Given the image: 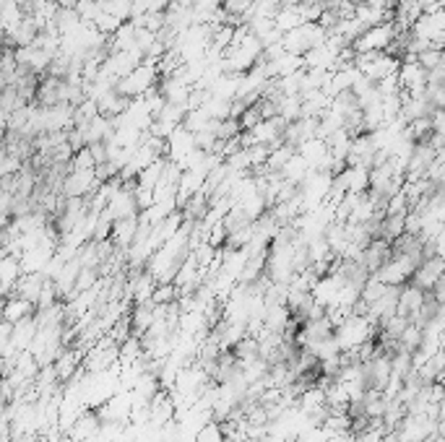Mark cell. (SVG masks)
Listing matches in <instances>:
<instances>
[{
    "instance_id": "cell-1",
    "label": "cell",
    "mask_w": 445,
    "mask_h": 442,
    "mask_svg": "<svg viewBox=\"0 0 445 442\" xmlns=\"http://www.w3.org/2000/svg\"><path fill=\"white\" fill-rule=\"evenodd\" d=\"M375 328L377 325L370 323L365 315H349L338 328H334V338H336L338 344V352H354L359 344L373 341Z\"/></svg>"
},
{
    "instance_id": "cell-2",
    "label": "cell",
    "mask_w": 445,
    "mask_h": 442,
    "mask_svg": "<svg viewBox=\"0 0 445 442\" xmlns=\"http://www.w3.org/2000/svg\"><path fill=\"white\" fill-rule=\"evenodd\" d=\"M157 86H159L157 65L143 60L141 65H136V68L130 70L125 79H120L118 84H115V91L125 99H136V97H143L146 91H151V88H157Z\"/></svg>"
},
{
    "instance_id": "cell-3",
    "label": "cell",
    "mask_w": 445,
    "mask_h": 442,
    "mask_svg": "<svg viewBox=\"0 0 445 442\" xmlns=\"http://www.w3.org/2000/svg\"><path fill=\"white\" fill-rule=\"evenodd\" d=\"M323 42H326V29L320 24H315V21H305V24H299L297 29L287 31L281 37V47L289 55H305L307 49L318 47Z\"/></svg>"
},
{
    "instance_id": "cell-4",
    "label": "cell",
    "mask_w": 445,
    "mask_h": 442,
    "mask_svg": "<svg viewBox=\"0 0 445 442\" xmlns=\"http://www.w3.org/2000/svg\"><path fill=\"white\" fill-rule=\"evenodd\" d=\"M440 429H443L440 419H432L427 413H406L393 432L398 442H425L427 437L440 434Z\"/></svg>"
},
{
    "instance_id": "cell-5",
    "label": "cell",
    "mask_w": 445,
    "mask_h": 442,
    "mask_svg": "<svg viewBox=\"0 0 445 442\" xmlns=\"http://www.w3.org/2000/svg\"><path fill=\"white\" fill-rule=\"evenodd\" d=\"M396 26L393 21H383L377 26H367L354 42H352V49L354 52H386V47L396 40Z\"/></svg>"
},
{
    "instance_id": "cell-6",
    "label": "cell",
    "mask_w": 445,
    "mask_h": 442,
    "mask_svg": "<svg viewBox=\"0 0 445 442\" xmlns=\"http://www.w3.org/2000/svg\"><path fill=\"white\" fill-rule=\"evenodd\" d=\"M99 185L102 182L97 180L94 169H84V172L70 169L60 182V193H63V198H89Z\"/></svg>"
},
{
    "instance_id": "cell-7",
    "label": "cell",
    "mask_w": 445,
    "mask_h": 442,
    "mask_svg": "<svg viewBox=\"0 0 445 442\" xmlns=\"http://www.w3.org/2000/svg\"><path fill=\"white\" fill-rule=\"evenodd\" d=\"M133 187H136V182H130V185L123 182V185L112 193L109 203L104 206V211H102L109 221H120V219H128V216H136V214H139L136 200H133Z\"/></svg>"
},
{
    "instance_id": "cell-8",
    "label": "cell",
    "mask_w": 445,
    "mask_h": 442,
    "mask_svg": "<svg viewBox=\"0 0 445 442\" xmlns=\"http://www.w3.org/2000/svg\"><path fill=\"white\" fill-rule=\"evenodd\" d=\"M398 86L401 91H406L409 97H425V86H427V70L416 63V60H404L398 70Z\"/></svg>"
},
{
    "instance_id": "cell-9",
    "label": "cell",
    "mask_w": 445,
    "mask_h": 442,
    "mask_svg": "<svg viewBox=\"0 0 445 442\" xmlns=\"http://www.w3.org/2000/svg\"><path fill=\"white\" fill-rule=\"evenodd\" d=\"M443 258H422V263L414 268V274H412V281H414V286H419L422 292H430L432 286H435L437 278H443Z\"/></svg>"
},
{
    "instance_id": "cell-10",
    "label": "cell",
    "mask_w": 445,
    "mask_h": 442,
    "mask_svg": "<svg viewBox=\"0 0 445 442\" xmlns=\"http://www.w3.org/2000/svg\"><path fill=\"white\" fill-rule=\"evenodd\" d=\"M425 299H427V292H422V289L414 284H404L401 292H398V299H396V315L412 320V317L419 313V307L425 305Z\"/></svg>"
},
{
    "instance_id": "cell-11",
    "label": "cell",
    "mask_w": 445,
    "mask_h": 442,
    "mask_svg": "<svg viewBox=\"0 0 445 442\" xmlns=\"http://www.w3.org/2000/svg\"><path fill=\"white\" fill-rule=\"evenodd\" d=\"M193 148H196V138H193V133H188V130L182 128V125H178V128L167 136V159L175 161V164H180Z\"/></svg>"
},
{
    "instance_id": "cell-12",
    "label": "cell",
    "mask_w": 445,
    "mask_h": 442,
    "mask_svg": "<svg viewBox=\"0 0 445 442\" xmlns=\"http://www.w3.org/2000/svg\"><path fill=\"white\" fill-rule=\"evenodd\" d=\"M37 336V320L34 315L19 320L16 325H10V336H8V346L10 352H29V344Z\"/></svg>"
},
{
    "instance_id": "cell-13",
    "label": "cell",
    "mask_w": 445,
    "mask_h": 442,
    "mask_svg": "<svg viewBox=\"0 0 445 442\" xmlns=\"http://www.w3.org/2000/svg\"><path fill=\"white\" fill-rule=\"evenodd\" d=\"M136 232H139V214L128 219H120V221H112V235H109V242H115L120 250H128L136 239Z\"/></svg>"
},
{
    "instance_id": "cell-14",
    "label": "cell",
    "mask_w": 445,
    "mask_h": 442,
    "mask_svg": "<svg viewBox=\"0 0 445 442\" xmlns=\"http://www.w3.org/2000/svg\"><path fill=\"white\" fill-rule=\"evenodd\" d=\"M99 424L102 422H99L97 411L91 413L89 409H86V411H81V416L73 422V427H70L68 432H65V437H68L70 442H86L91 434L99 429Z\"/></svg>"
},
{
    "instance_id": "cell-15",
    "label": "cell",
    "mask_w": 445,
    "mask_h": 442,
    "mask_svg": "<svg viewBox=\"0 0 445 442\" xmlns=\"http://www.w3.org/2000/svg\"><path fill=\"white\" fill-rule=\"evenodd\" d=\"M154 286H157V278L143 271V274H139V276H133V278H130L128 297H133V302H136V305H146L148 299H151Z\"/></svg>"
},
{
    "instance_id": "cell-16",
    "label": "cell",
    "mask_w": 445,
    "mask_h": 442,
    "mask_svg": "<svg viewBox=\"0 0 445 442\" xmlns=\"http://www.w3.org/2000/svg\"><path fill=\"white\" fill-rule=\"evenodd\" d=\"M31 313H34V305H31V302L21 299V297H13V299L3 302V307H0V320H6L8 325H16L19 320L29 317Z\"/></svg>"
},
{
    "instance_id": "cell-17",
    "label": "cell",
    "mask_w": 445,
    "mask_h": 442,
    "mask_svg": "<svg viewBox=\"0 0 445 442\" xmlns=\"http://www.w3.org/2000/svg\"><path fill=\"white\" fill-rule=\"evenodd\" d=\"M42 281H45L42 274H21L16 286H13V294L34 305V302H37V294H40V289H42Z\"/></svg>"
},
{
    "instance_id": "cell-18",
    "label": "cell",
    "mask_w": 445,
    "mask_h": 442,
    "mask_svg": "<svg viewBox=\"0 0 445 442\" xmlns=\"http://www.w3.org/2000/svg\"><path fill=\"white\" fill-rule=\"evenodd\" d=\"M289 320H292V313L287 310V305H271L266 307V315H263V328L271 333H284Z\"/></svg>"
},
{
    "instance_id": "cell-19",
    "label": "cell",
    "mask_w": 445,
    "mask_h": 442,
    "mask_svg": "<svg viewBox=\"0 0 445 442\" xmlns=\"http://www.w3.org/2000/svg\"><path fill=\"white\" fill-rule=\"evenodd\" d=\"M307 172H310V167H307V161L299 154L295 151V157L289 159L287 164L284 167L279 169V175H281V180L287 182V185H295V187H299V182L305 180L307 177Z\"/></svg>"
},
{
    "instance_id": "cell-20",
    "label": "cell",
    "mask_w": 445,
    "mask_h": 442,
    "mask_svg": "<svg viewBox=\"0 0 445 442\" xmlns=\"http://www.w3.org/2000/svg\"><path fill=\"white\" fill-rule=\"evenodd\" d=\"M164 167H167V157L157 159L154 164H148L146 169H141L139 175H136V185L146 187V190H154L159 182V177H162V172H164Z\"/></svg>"
},
{
    "instance_id": "cell-21",
    "label": "cell",
    "mask_w": 445,
    "mask_h": 442,
    "mask_svg": "<svg viewBox=\"0 0 445 442\" xmlns=\"http://www.w3.org/2000/svg\"><path fill=\"white\" fill-rule=\"evenodd\" d=\"M302 99L299 97H281L276 104V118H281L284 123H297V120L302 118Z\"/></svg>"
},
{
    "instance_id": "cell-22",
    "label": "cell",
    "mask_w": 445,
    "mask_h": 442,
    "mask_svg": "<svg viewBox=\"0 0 445 442\" xmlns=\"http://www.w3.org/2000/svg\"><path fill=\"white\" fill-rule=\"evenodd\" d=\"M157 390H162V385H159L157 380V374H151V372H143L136 380V385H133V390L130 393L136 395V398H143V401H151L154 395H157Z\"/></svg>"
},
{
    "instance_id": "cell-23",
    "label": "cell",
    "mask_w": 445,
    "mask_h": 442,
    "mask_svg": "<svg viewBox=\"0 0 445 442\" xmlns=\"http://www.w3.org/2000/svg\"><path fill=\"white\" fill-rule=\"evenodd\" d=\"M299 24H305L302 16H299V6H295V8H279V13L274 16V26H276L281 34L297 29Z\"/></svg>"
},
{
    "instance_id": "cell-24",
    "label": "cell",
    "mask_w": 445,
    "mask_h": 442,
    "mask_svg": "<svg viewBox=\"0 0 445 442\" xmlns=\"http://www.w3.org/2000/svg\"><path fill=\"white\" fill-rule=\"evenodd\" d=\"M102 6V13H109L118 21H130V13H133V0H99Z\"/></svg>"
},
{
    "instance_id": "cell-25",
    "label": "cell",
    "mask_w": 445,
    "mask_h": 442,
    "mask_svg": "<svg viewBox=\"0 0 445 442\" xmlns=\"http://www.w3.org/2000/svg\"><path fill=\"white\" fill-rule=\"evenodd\" d=\"M21 19H24V13H21L16 0H6V3H0V29L10 31Z\"/></svg>"
},
{
    "instance_id": "cell-26",
    "label": "cell",
    "mask_w": 445,
    "mask_h": 442,
    "mask_svg": "<svg viewBox=\"0 0 445 442\" xmlns=\"http://www.w3.org/2000/svg\"><path fill=\"white\" fill-rule=\"evenodd\" d=\"M180 125L188 130V133H201V130H206L208 125H211V118L203 112V107H196L185 112V118H182Z\"/></svg>"
},
{
    "instance_id": "cell-27",
    "label": "cell",
    "mask_w": 445,
    "mask_h": 442,
    "mask_svg": "<svg viewBox=\"0 0 445 442\" xmlns=\"http://www.w3.org/2000/svg\"><path fill=\"white\" fill-rule=\"evenodd\" d=\"M292 157H295V146H289V143H279L276 148H271V154H268L263 167L271 169V172H279V169L284 167Z\"/></svg>"
},
{
    "instance_id": "cell-28",
    "label": "cell",
    "mask_w": 445,
    "mask_h": 442,
    "mask_svg": "<svg viewBox=\"0 0 445 442\" xmlns=\"http://www.w3.org/2000/svg\"><path fill=\"white\" fill-rule=\"evenodd\" d=\"M203 112H206L211 120H229V112H232V102L229 99H219V97H208L203 104Z\"/></svg>"
},
{
    "instance_id": "cell-29",
    "label": "cell",
    "mask_w": 445,
    "mask_h": 442,
    "mask_svg": "<svg viewBox=\"0 0 445 442\" xmlns=\"http://www.w3.org/2000/svg\"><path fill=\"white\" fill-rule=\"evenodd\" d=\"M419 344H422V325L406 323V328L401 331V336H398V346H401L404 352L412 354L419 349Z\"/></svg>"
},
{
    "instance_id": "cell-30",
    "label": "cell",
    "mask_w": 445,
    "mask_h": 442,
    "mask_svg": "<svg viewBox=\"0 0 445 442\" xmlns=\"http://www.w3.org/2000/svg\"><path fill=\"white\" fill-rule=\"evenodd\" d=\"M178 299V286L175 284H157L154 286V292H151V305L154 307H164V305H172Z\"/></svg>"
},
{
    "instance_id": "cell-31",
    "label": "cell",
    "mask_w": 445,
    "mask_h": 442,
    "mask_svg": "<svg viewBox=\"0 0 445 442\" xmlns=\"http://www.w3.org/2000/svg\"><path fill=\"white\" fill-rule=\"evenodd\" d=\"M58 289H55V284L49 281V278H45L42 281V289H40V294H37V302H34V307L37 310H47V307L52 305H58Z\"/></svg>"
},
{
    "instance_id": "cell-32",
    "label": "cell",
    "mask_w": 445,
    "mask_h": 442,
    "mask_svg": "<svg viewBox=\"0 0 445 442\" xmlns=\"http://www.w3.org/2000/svg\"><path fill=\"white\" fill-rule=\"evenodd\" d=\"M169 6V0H133V16H141V13H164Z\"/></svg>"
},
{
    "instance_id": "cell-33",
    "label": "cell",
    "mask_w": 445,
    "mask_h": 442,
    "mask_svg": "<svg viewBox=\"0 0 445 442\" xmlns=\"http://www.w3.org/2000/svg\"><path fill=\"white\" fill-rule=\"evenodd\" d=\"M76 13H79V19L84 24H94V19L102 13V6H99V0H79Z\"/></svg>"
},
{
    "instance_id": "cell-34",
    "label": "cell",
    "mask_w": 445,
    "mask_h": 442,
    "mask_svg": "<svg viewBox=\"0 0 445 442\" xmlns=\"http://www.w3.org/2000/svg\"><path fill=\"white\" fill-rule=\"evenodd\" d=\"M120 24H123V21H118L115 16H109V13H99L91 26H94V29H97L102 37H112V34L118 31Z\"/></svg>"
},
{
    "instance_id": "cell-35",
    "label": "cell",
    "mask_w": 445,
    "mask_h": 442,
    "mask_svg": "<svg viewBox=\"0 0 445 442\" xmlns=\"http://www.w3.org/2000/svg\"><path fill=\"white\" fill-rule=\"evenodd\" d=\"M94 159H91L89 148L84 146L79 151H73V157H70V169H76V172H84V169H94Z\"/></svg>"
},
{
    "instance_id": "cell-36",
    "label": "cell",
    "mask_w": 445,
    "mask_h": 442,
    "mask_svg": "<svg viewBox=\"0 0 445 442\" xmlns=\"http://www.w3.org/2000/svg\"><path fill=\"white\" fill-rule=\"evenodd\" d=\"M416 63H419L425 70L437 68V65H443V49H432V47L425 49V52L416 55Z\"/></svg>"
},
{
    "instance_id": "cell-37",
    "label": "cell",
    "mask_w": 445,
    "mask_h": 442,
    "mask_svg": "<svg viewBox=\"0 0 445 442\" xmlns=\"http://www.w3.org/2000/svg\"><path fill=\"white\" fill-rule=\"evenodd\" d=\"M196 442H227L224 440V432H221V427H219V422H211L198 432V437H196Z\"/></svg>"
},
{
    "instance_id": "cell-38",
    "label": "cell",
    "mask_w": 445,
    "mask_h": 442,
    "mask_svg": "<svg viewBox=\"0 0 445 442\" xmlns=\"http://www.w3.org/2000/svg\"><path fill=\"white\" fill-rule=\"evenodd\" d=\"M377 88V97H393V94H398L401 91V86H398V76L396 73H391V76H386V79H380L375 84Z\"/></svg>"
},
{
    "instance_id": "cell-39",
    "label": "cell",
    "mask_w": 445,
    "mask_h": 442,
    "mask_svg": "<svg viewBox=\"0 0 445 442\" xmlns=\"http://www.w3.org/2000/svg\"><path fill=\"white\" fill-rule=\"evenodd\" d=\"M237 123H240V130H250L253 125H258V123H260V112H258L256 104L242 109V115L237 118Z\"/></svg>"
},
{
    "instance_id": "cell-40",
    "label": "cell",
    "mask_w": 445,
    "mask_h": 442,
    "mask_svg": "<svg viewBox=\"0 0 445 442\" xmlns=\"http://www.w3.org/2000/svg\"><path fill=\"white\" fill-rule=\"evenodd\" d=\"M133 200H136V208L139 211H146L151 203H154V193L151 190H146V187H133Z\"/></svg>"
},
{
    "instance_id": "cell-41",
    "label": "cell",
    "mask_w": 445,
    "mask_h": 442,
    "mask_svg": "<svg viewBox=\"0 0 445 442\" xmlns=\"http://www.w3.org/2000/svg\"><path fill=\"white\" fill-rule=\"evenodd\" d=\"M86 148H89L94 164H104V161H107V146H104L102 141H97V143H89Z\"/></svg>"
},
{
    "instance_id": "cell-42",
    "label": "cell",
    "mask_w": 445,
    "mask_h": 442,
    "mask_svg": "<svg viewBox=\"0 0 445 442\" xmlns=\"http://www.w3.org/2000/svg\"><path fill=\"white\" fill-rule=\"evenodd\" d=\"M422 10H432V8H443V0H416Z\"/></svg>"
},
{
    "instance_id": "cell-43",
    "label": "cell",
    "mask_w": 445,
    "mask_h": 442,
    "mask_svg": "<svg viewBox=\"0 0 445 442\" xmlns=\"http://www.w3.org/2000/svg\"><path fill=\"white\" fill-rule=\"evenodd\" d=\"M55 6H58L60 10H76L79 0H55Z\"/></svg>"
},
{
    "instance_id": "cell-44",
    "label": "cell",
    "mask_w": 445,
    "mask_h": 442,
    "mask_svg": "<svg viewBox=\"0 0 445 442\" xmlns=\"http://www.w3.org/2000/svg\"><path fill=\"white\" fill-rule=\"evenodd\" d=\"M0 130H8V112L0 109Z\"/></svg>"
},
{
    "instance_id": "cell-45",
    "label": "cell",
    "mask_w": 445,
    "mask_h": 442,
    "mask_svg": "<svg viewBox=\"0 0 445 442\" xmlns=\"http://www.w3.org/2000/svg\"><path fill=\"white\" fill-rule=\"evenodd\" d=\"M425 442H445L443 437H440V434H432V437H427Z\"/></svg>"
},
{
    "instance_id": "cell-46",
    "label": "cell",
    "mask_w": 445,
    "mask_h": 442,
    "mask_svg": "<svg viewBox=\"0 0 445 442\" xmlns=\"http://www.w3.org/2000/svg\"><path fill=\"white\" fill-rule=\"evenodd\" d=\"M3 52H6V45H3V40H0V55H3Z\"/></svg>"
}]
</instances>
